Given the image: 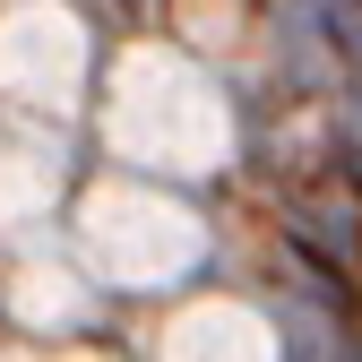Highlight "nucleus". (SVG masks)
<instances>
[{
    "mask_svg": "<svg viewBox=\"0 0 362 362\" xmlns=\"http://www.w3.org/2000/svg\"><path fill=\"white\" fill-rule=\"evenodd\" d=\"M337 164H345V181L362 190V139H345V156H337Z\"/></svg>",
    "mask_w": 362,
    "mask_h": 362,
    "instance_id": "1",
    "label": "nucleus"
}]
</instances>
